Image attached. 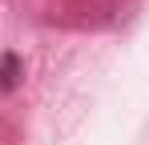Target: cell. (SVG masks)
I'll list each match as a JSON object with an SVG mask.
<instances>
[{"mask_svg": "<svg viewBox=\"0 0 149 145\" xmlns=\"http://www.w3.org/2000/svg\"><path fill=\"white\" fill-rule=\"evenodd\" d=\"M16 81H20V56L8 52L0 61V89H16Z\"/></svg>", "mask_w": 149, "mask_h": 145, "instance_id": "obj_1", "label": "cell"}]
</instances>
